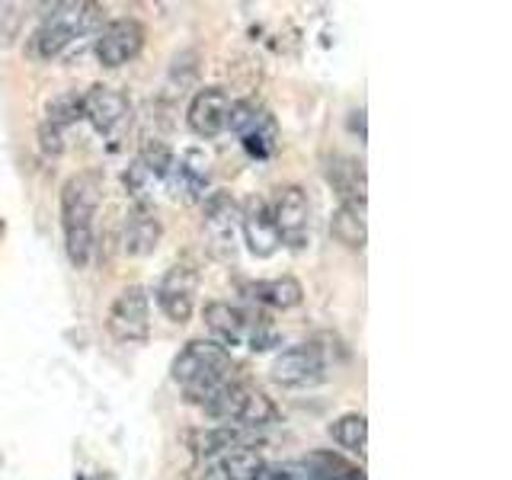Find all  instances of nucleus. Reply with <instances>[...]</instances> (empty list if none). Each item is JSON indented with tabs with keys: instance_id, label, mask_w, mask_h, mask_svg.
Wrapping results in <instances>:
<instances>
[{
	"instance_id": "20e7f679",
	"label": "nucleus",
	"mask_w": 512,
	"mask_h": 480,
	"mask_svg": "<svg viewBox=\"0 0 512 480\" xmlns=\"http://www.w3.org/2000/svg\"><path fill=\"white\" fill-rule=\"evenodd\" d=\"M205 327L212 330V340L224 349L250 346V349H269L276 343L272 320L263 311L240 308L231 301H208L205 304Z\"/></svg>"
},
{
	"instance_id": "7ed1b4c3",
	"label": "nucleus",
	"mask_w": 512,
	"mask_h": 480,
	"mask_svg": "<svg viewBox=\"0 0 512 480\" xmlns=\"http://www.w3.org/2000/svg\"><path fill=\"white\" fill-rule=\"evenodd\" d=\"M202 410L212 416V420H221L224 426H234L244 432L279 423V407L272 404V397L256 388V384H250L244 375L218 388L202 404Z\"/></svg>"
},
{
	"instance_id": "6ab92c4d",
	"label": "nucleus",
	"mask_w": 512,
	"mask_h": 480,
	"mask_svg": "<svg viewBox=\"0 0 512 480\" xmlns=\"http://www.w3.org/2000/svg\"><path fill=\"white\" fill-rule=\"evenodd\" d=\"M244 295L253 304H263V308H276V311H292L304 301V288L295 276H282V279H263V282H247Z\"/></svg>"
},
{
	"instance_id": "4be33fe9",
	"label": "nucleus",
	"mask_w": 512,
	"mask_h": 480,
	"mask_svg": "<svg viewBox=\"0 0 512 480\" xmlns=\"http://www.w3.org/2000/svg\"><path fill=\"white\" fill-rule=\"evenodd\" d=\"M330 436L336 445L343 448V452L362 458L365 445H368V420L362 413H343L330 423Z\"/></svg>"
},
{
	"instance_id": "393cba45",
	"label": "nucleus",
	"mask_w": 512,
	"mask_h": 480,
	"mask_svg": "<svg viewBox=\"0 0 512 480\" xmlns=\"http://www.w3.org/2000/svg\"><path fill=\"white\" fill-rule=\"evenodd\" d=\"M77 119H80V96H74V93H64V96H58V100L48 103L42 125H48V128H58V132L64 135V128L74 125Z\"/></svg>"
},
{
	"instance_id": "dca6fc26",
	"label": "nucleus",
	"mask_w": 512,
	"mask_h": 480,
	"mask_svg": "<svg viewBox=\"0 0 512 480\" xmlns=\"http://www.w3.org/2000/svg\"><path fill=\"white\" fill-rule=\"evenodd\" d=\"M260 468H263V452L256 445H244L202 461L199 480H253V474Z\"/></svg>"
},
{
	"instance_id": "412c9836",
	"label": "nucleus",
	"mask_w": 512,
	"mask_h": 480,
	"mask_svg": "<svg viewBox=\"0 0 512 480\" xmlns=\"http://www.w3.org/2000/svg\"><path fill=\"white\" fill-rule=\"evenodd\" d=\"M330 231L336 237V244H343L346 250H362L368 240L365 228V208L359 205H340L330 218Z\"/></svg>"
},
{
	"instance_id": "4468645a",
	"label": "nucleus",
	"mask_w": 512,
	"mask_h": 480,
	"mask_svg": "<svg viewBox=\"0 0 512 480\" xmlns=\"http://www.w3.org/2000/svg\"><path fill=\"white\" fill-rule=\"evenodd\" d=\"M240 237H244L247 250L256 256V260H269V256L282 247L266 199L253 196L244 208H240Z\"/></svg>"
},
{
	"instance_id": "2eb2a0df",
	"label": "nucleus",
	"mask_w": 512,
	"mask_h": 480,
	"mask_svg": "<svg viewBox=\"0 0 512 480\" xmlns=\"http://www.w3.org/2000/svg\"><path fill=\"white\" fill-rule=\"evenodd\" d=\"M160 234H164V228H160V218L148 202H135L132 208H128L125 228H122V250L128 256L154 253L160 244Z\"/></svg>"
},
{
	"instance_id": "423d86ee",
	"label": "nucleus",
	"mask_w": 512,
	"mask_h": 480,
	"mask_svg": "<svg viewBox=\"0 0 512 480\" xmlns=\"http://www.w3.org/2000/svg\"><path fill=\"white\" fill-rule=\"evenodd\" d=\"M202 247L218 263H234L240 253V202L231 192H212L202 208Z\"/></svg>"
},
{
	"instance_id": "6e6552de",
	"label": "nucleus",
	"mask_w": 512,
	"mask_h": 480,
	"mask_svg": "<svg viewBox=\"0 0 512 480\" xmlns=\"http://www.w3.org/2000/svg\"><path fill=\"white\" fill-rule=\"evenodd\" d=\"M106 333L122 346H141L151 336V295L144 285H128L109 304Z\"/></svg>"
},
{
	"instance_id": "a878e982",
	"label": "nucleus",
	"mask_w": 512,
	"mask_h": 480,
	"mask_svg": "<svg viewBox=\"0 0 512 480\" xmlns=\"http://www.w3.org/2000/svg\"><path fill=\"white\" fill-rule=\"evenodd\" d=\"M253 480H311L304 461H263Z\"/></svg>"
},
{
	"instance_id": "f257e3e1",
	"label": "nucleus",
	"mask_w": 512,
	"mask_h": 480,
	"mask_svg": "<svg viewBox=\"0 0 512 480\" xmlns=\"http://www.w3.org/2000/svg\"><path fill=\"white\" fill-rule=\"evenodd\" d=\"M100 202H103L100 173L80 170L64 180V186H61V231H64V253H68L74 269H87L93 260Z\"/></svg>"
},
{
	"instance_id": "9b49d317",
	"label": "nucleus",
	"mask_w": 512,
	"mask_h": 480,
	"mask_svg": "<svg viewBox=\"0 0 512 480\" xmlns=\"http://www.w3.org/2000/svg\"><path fill=\"white\" fill-rule=\"evenodd\" d=\"M196 295H199V269L186 260L173 263L154 288L160 314L173 320V324H186L192 317V311H196Z\"/></svg>"
},
{
	"instance_id": "a211bd4d",
	"label": "nucleus",
	"mask_w": 512,
	"mask_h": 480,
	"mask_svg": "<svg viewBox=\"0 0 512 480\" xmlns=\"http://www.w3.org/2000/svg\"><path fill=\"white\" fill-rule=\"evenodd\" d=\"M186 448L196 461H208L221 452H231V448H244V445H253L250 436L244 429H234V426H199V429H189L183 436Z\"/></svg>"
},
{
	"instance_id": "f8f14e48",
	"label": "nucleus",
	"mask_w": 512,
	"mask_h": 480,
	"mask_svg": "<svg viewBox=\"0 0 512 480\" xmlns=\"http://www.w3.org/2000/svg\"><path fill=\"white\" fill-rule=\"evenodd\" d=\"M144 39H148V29H144L141 20H135V16H119V20L106 23L100 29V36H96V61H100L103 68L116 71L141 55Z\"/></svg>"
},
{
	"instance_id": "f3484780",
	"label": "nucleus",
	"mask_w": 512,
	"mask_h": 480,
	"mask_svg": "<svg viewBox=\"0 0 512 480\" xmlns=\"http://www.w3.org/2000/svg\"><path fill=\"white\" fill-rule=\"evenodd\" d=\"M327 180L340 196V205H359L365 208L368 202V183H365V167L362 160L349 154H333L327 164Z\"/></svg>"
},
{
	"instance_id": "9d476101",
	"label": "nucleus",
	"mask_w": 512,
	"mask_h": 480,
	"mask_svg": "<svg viewBox=\"0 0 512 480\" xmlns=\"http://www.w3.org/2000/svg\"><path fill=\"white\" fill-rule=\"evenodd\" d=\"M80 119H87L106 141H119L132 125V100L109 84H93L80 96Z\"/></svg>"
},
{
	"instance_id": "0eeeda50",
	"label": "nucleus",
	"mask_w": 512,
	"mask_h": 480,
	"mask_svg": "<svg viewBox=\"0 0 512 480\" xmlns=\"http://www.w3.org/2000/svg\"><path fill=\"white\" fill-rule=\"evenodd\" d=\"M272 381L288 391H308L330 378V352L317 340L282 349L269 368Z\"/></svg>"
},
{
	"instance_id": "f03ea898",
	"label": "nucleus",
	"mask_w": 512,
	"mask_h": 480,
	"mask_svg": "<svg viewBox=\"0 0 512 480\" xmlns=\"http://www.w3.org/2000/svg\"><path fill=\"white\" fill-rule=\"evenodd\" d=\"M170 378L183 388L189 404L202 407L218 388L240 378V365L234 362L231 349H224L215 340H189L173 356Z\"/></svg>"
},
{
	"instance_id": "aec40b11",
	"label": "nucleus",
	"mask_w": 512,
	"mask_h": 480,
	"mask_svg": "<svg viewBox=\"0 0 512 480\" xmlns=\"http://www.w3.org/2000/svg\"><path fill=\"white\" fill-rule=\"evenodd\" d=\"M301 461L308 468L311 480H365V471L359 464L343 458L340 452H311Z\"/></svg>"
},
{
	"instance_id": "ddd939ff",
	"label": "nucleus",
	"mask_w": 512,
	"mask_h": 480,
	"mask_svg": "<svg viewBox=\"0 0 512 480\" xmlns=\"http://www.w3.org/2000/svg\"><path fill=\"white\" fill-rule=\"evenodd\" d=\"M231 96L224 87H202L189 100L186 122L199 138H218L221 132H228V116H231Z\"/></svg>"
},
{
	"instance_id": "b1692460",
	"label": "nucleus",
	"mask_w": 512,
	"mask_h": 480,
	"mask_svg": "<svg viewBox=\"0 0 512 480\" xmlns=\"http://www.w3.org/2000/svg\"><path fill=\"white\" fill-rule=\"evenodd\" d=\"M173 151L160 138H144L138 151V164L148 170L154 180H167V173L173 170Z\"/></svg>"
},
{
	"instance_id": "1a4fd4ad",
	"label": "nucleus",
	"mask_w": 512,
	"mask_h": 480,
	"mask_svg": "<svg viewBox=\"0 0 512 480\" xmlns=\"http://www.w3.org/2000/svg\"><path fill=\"white\" fill-rule=\"evenodd\" d=\"M269 215L276 224L279 244L288 250H304L311 244V199L298 183H285L269 202Z\"/></svg>"
},
{
	"instance_id": "5701e85b",
	"label": "nucleus",
	"mask_w": 512,
	"mask_h": 480,
	"mask_svg": "<svg viewBox=\"0 0 512 480\" xmlns=\"http://www.w3.org/2000/svg\"><path fill=\"white\" fill-rule=\"evenodd\" d=\"M240 138H244V148L253 157H269L272 151H276V119H272L269 112L263 109L260 116H256L244 128V132H240Z\"/></svg>"
},
{
	"instance_id": "39448f33",
	"label": "nucleus",
	"mask_w": 512,
	"mask_h": 480,
	"mask_svg": "<svg viewBox=\"0 0 512 480\" xmlns=\"http://www.w3.org/2000/svg\"><path fill=\"white\" fill-rule=\"evenodd\" d=\"M100 23H103L100 4H87V0H80V4H58V7H52V13H48L42 20V26L36 29L32 45H36V52L42 58H55L71 42L87 36V32H93Z\"/></svg>"
}]
</instances>
